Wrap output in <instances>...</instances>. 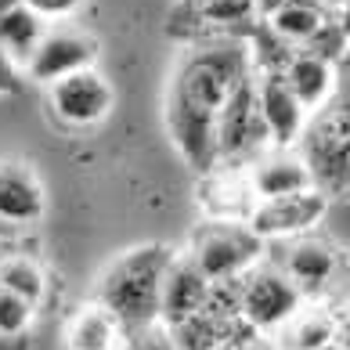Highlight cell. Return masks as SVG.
<instances>
[{"label":"cell","instance_id":"ba28073f","mask_svg":"<svg viewBox=\"0 0 350 350\" xmlns=\"http://www.w3.org/2000/svg\"><path fill=\"white\" fill-rule=\"evenodd\" d=\"M47 101H51L55 120L66 123L69 131H90L112 112L116 94H112V83L90 66L47 83Z\"/></svg>","mask_w":350,"mask_h":350},{"label":"cell","instance_id":"7402d4cb","mask_svg":"<svg viewBox=\"0 0 350 350\" xmlns=\"http://www.w3.org/2000/svg\"><path fill=\"white\" fill-rule=\"evenodd\" d=\"M36 307L29 300H22L18 293H11L0 285V340H22L33 325Z\"/></svg>","mask_w":350,"mask_h":350},{"label":"cell","instance_id":"8fae6325","mask_svg":"<svg viewBox=\"0 0 350 350\" xmlns=\"http://www.w3.org/2000/svg\"><path fill=\"white\" fill-rule=\"evenodd\" d=\"M245 177L253 185L256 202L260 199H278V196H293V191L314 188V166L307 163L304 152L296 148H267L245 166Z\"/></svg>","mask_w":350,"mask_h":350},{"label":"cell","instance_id":"7a4b0ae2","mask_svg":"<svg viewBox=\"0 0 350 350\" xmlns=\"http://www.w3.org/2000/svg\"><path fill=\"white\" fill-rule=\"evenodd\" d=\"M174 260V250L163 242L134 245L120 253L98 278V296L101 307L112 310L120 329H141L148 321H159V289L163 275Z\"/></svg>","mask_w":350,"mask_h":350},{"label":"cell","instance_id":"8992f818","mask_svg":"<svg viewBox=\"0 0 350 350\" xmlns=\"http://www.w3.org/2000/svg\"><path fill=\"white\" fill-rule=\"evenodd\" d=\"M98 36L83 29V25H72L69 18L66 22H47V29L40 36V44L25 62V76L33 83H55L69 72H80V69H90L98 62Z\"/></svg>","mask_w":350,"mask_h":350},{"label":"cell","instance_id":"9a60e30c","mask_svg":"<svg viewBox=\"0 0 350 350\" xmlns=\"http://www.w3.org/2000/svg\"><path fill=\"white\" fill-rule=\"evenodd\" d=\"M282 76L307 112H318L321 105H329L336 87H340V66L332 58L318 55V51H307V47L293 51V58L285 62Z\"/></svg>","mask_w":350,"mask_h":350},{"label":"cell","instance_id":"ac0fdd59","mask_svg":"<svg viewBox=\"0 0 350 350\" xmlns=\"http://www.w3.org/2000/svg\"><path fill=\"white\" fill-rule=\"evenodd\" d=\"M271 340L275 350H318L336 340V310L321 300H304L300 310Z\"/></svg>","mask_w":350,"mask_h":350},{"label":"cell","instance_id":"3957f363","mask_svg":"<svg viewBox=\"0 0 350 350\" xmlns=\"http://www.w3.org/2000/svg\"><path fill=\"white\" fill-rule=\"evenodd\" d=\"M264 250H267V242L245 220H210L206 217L191 231L185 256L210 282H235L253 264L264 260Z\"/></svg>","mask_w":350,"mask_h":350},{"label":"cell","instance_id":"4316f807","mask_svg":"<svg viewBox=\"0 0 350 350\" xmlns=\"http://www.w3.org/2000/svg\"><path fill=\"white\" fill-rule=\"evenodd\" d=\"M336 343L343 350H350V300H343L336 307Z\"/></svg>","mask_w":350,"mask_h":350},{"label":"cell","instance_id":"f546056e","mask_svg":"<svg viewBox=\"0 0 350 350\" xmlns=\"http://www.w3.org/2000/svg\"><path fill=\"white\" fill-rule=\"evenodd\" d=\"M321 4H325L329 11H336V8H343V4H347V0H321Z\"/></svg>","mask_w":350,"mask_h":350},{"label":"cell","instance_id":"7c38bea8","mask_svg":"<svg viewBox=\"0 0 350 350\" xmlns=\"http://www.w3.org/2000/svg\"><path fill=\"white\" fill-rule=\"evenodd\" d=\"M210 289L213 282L185 253H174V260L163 275V289H159V321L166 329H174L180 321H188L191 314H199L206 300H210Z\"/></svg>","mask_w":350,"mask_h":350},{"label":"cell","instance_id":"4dcf8cb0","mask_svg":"<svg viewBox=\"0 0 350 350\" xmlns=\"http://www.w3.org/2000/svg\"><path fill=\"white\" fill-rule=\"evenodd\" d=\"M318 350H343V347H340V343L332 340V343H325V347H318Z\"/></svg>","mask_w":350,"mask_h":350},{"label":"cell","instance_id":"d6986e66","mask_svg":"<svg viewBox=\"0 0 350 350\" xmlns=\"http://www.w3.org/2000/svg\"><path fill=\"white\" fill-rule=\"evenodd\" d=\"M120 336H123L120 321L98 300L80 304L66 321V350H116Z\"/></svg>","mask_w":350,"mask_h":350},{"label":"cell","instance_id":"d4e9b609","mask_svg":"<svg viewBox=\"0 0 350 350\" xmlns=\"http://www.w3.org/2000/svg\"><path fill=\"white\" fill-rule=\"evenodd\" d=\"M217 350H275V340L264 332H256V329H239V332H231L224 343H220Z\"/></svg>","mask_w":350,"mask_h":350},{"label":"cell","instance_id":"6da1fadb","mask_svg":"<svg viewBox=\"0 0 350 350\" xmlns=\"http://www.w3.org/2000/svg\"><path fill=\"white\" fill-rule=\"evenodd\" d=\"M250 69V47L235 40L202 44L174 69L166 90V131L196 174H210L217 166V116Z\"/></svg>","mask_w":350,"mask_h":350},{"label":"cell","instance_id":"9c48e42d","mask_svg":"<svg viewBox=\"0 0 350 350\" xmlns=\"http://www.w3.org/2000/svg\"><path fill=\"white\" fill-rule=\"evenodd\" d=\"M289 282L304 293V300H321L329 293V285L340 275V253L329 239L314 235H296V239H285L282 242V256L275 260Z\"/></svg>","mask_w":350,"mask_h":350},{"label":"cell","instance_id":"603a6c76","mask_svg":"<svg viewBox=\"0 0 350 350\" xmlns=\"http://www.w3.org/2000/svg\"><path fill=\"white\" fill-rule=\"evenodd\" d=\"M116 350H177V343H174V332L163 321H148L141 329H126Z\"/></svg>","mask_w":350,"mask_h":350},{"label":"cell","instance_id":"277c9868","mask_svg":"<svg viewBox=\"0 0 350 350\" xmlns=\"http://www.w3.org/2000/svg\"><path fill=\"white\" fill-rule=\"evenodd\" d=\"M267 148L271 137L256 105V72L250 69L217 116V166H250Z\"/></svg>","mask_w":350,"mask_h":350},{"label":"cell","instance_id":"ffe728a7","mask_svg":"<svg viewBox=\"0 0 350 350\" xmlns=\"http://www.w3.org/2000/svg\"><path fill=\"white\" fill-rule=\"evenodd\" d=\"M0 285L18 293L22 300L40 307L47 300V275L36 256L18 253V250H0Z\"/></svg>","mask_w":350,"mask_h":350},{"label":"cell","instance_id":"2e32d148","mask_svg":"<svg viewBox=\"0 0 350 350\" xmlns=\"http://www.w3.org/2000/svg\"><path fill=\"white\" fill-rule=\"evenodd\" d=\"M332 18L336 15L321 4V0H285V4L271 8L260 22L289 47H310L329 29Z\"/></svg>","mask_w":350,"mask_h":350},{"label":"cell","instance_id":"e0dca14e","mask_svg":"<svg viewBox=\"0 0 350 350\" xmlns=\"http://www.w3.org/2000/svg\"><path fill=\"white\" fill-rule=\"evenodd\" d=\"M191 33H245L260 22L256 0H185Z\"/></svg>","mask_w":350,"mask_h":350},{"label":"cell","instance_id":"5b68a950","mask_svg":"<svg viewBox=\"0 0 350 350\" xmlns=\"http://www.w3.org/2000/svg\"><path fill=\"white\" fill-rule=\"evenodd\" d=\"M239 314L250 329L275 336L304 304V293L289 282L278 264H253L239 278Z\"/></svg>","mask_w":350,"mask_h":350},{"label":"cell","instance_id":"484cf974","mask_svg":"<svg viewBox=\"0 0 350 350\" xmlns=\"http://www.w3.org/2000/svg\"><path fill=\"white\" fill-rule=\"evenodd\" d=\"M22 76H25L22 66L0 47V94H15V90L22 87Z\"/></svg>","mask_w":350,"mask_h":350},{"label":"cell","instance_id":"83f0119b","mask_svg":"<svg viewBox=\"0 0 350 350\" xmlns=\"http://www.w3.org/2000/svg\"><path fill=\"white\" fill-rule=\"evenodd\" d=\"M332 15H336V22H340V33L347 36V44H350V0H347L343 8H336Z\"/></svg>","mask_w":350,"mask_h":350},{"label":"cell","instance_id":"f1b7e54d","mask_svg":"<svg viewBox=\"0 0 350 350\" xmlns=\"http://www.w3.org/2000/svg\"><path fill=\"white\" fill-rule=\"evenodd\" d=\"M15 4H22V0H0V15H4V11H11Z\"/></svg>","mask_w":350,"mask_h":350},{"label":"cell","instance_id":"30bf717a","mask_svg":"<svg viewBox=\"0 0 350 350\" xmlns=\"http://www.w3.org/2000/svg\"><path fill=\"white\" fill-rule=\"evenodd\" d=\"M256 105H260L271 148H300L310 112L300 105L282 72H256Z\"/></svg>","mask_w":350,"mask_h":350},{"label":"cell","instance_id":"4fadbf2b","mask_svg":"<svg viewBox=\"0 0 350 350\" xmlns=\"http://www.w3.org/2000/svg\"><path fill=\"white\" fill-rule=\"evenodd\" d=\"M44 210H47V191L33 166L0 159V224L8 228L40 224Z\"/></svg>","mask_w":350,"mask_h":350},{"label":"cell","instance_id":"52a82bcc","mask_svg":"<svg viewBox=\"0 0 350 350\" xmlns=\"http://www.w3.org/2000/svg\"><path fill=\"white\" fill-rule=\"evenodd\" d=\"M329 213V191L314 185L293 196H278V199H260L250 213V224L264 242H285L307 231H318V224Z\"/></svg>","mask_w":350,"mask_h":350},{"label":"cell","instance_id":"44dd1931","mask_svg":"<svg viewBox=\"0 0 350 350\" xmlns=\"http://www.w3.org/2000/svg\"><path fill=\"white\" fill-rule=\"evenodd\" d=\"M44 29H47V22L40 15H33L25 4H15L11 11L0 15V47L18 62L22 72H25V62H29V55L36 51V44H40Z\"/></svg>","mask_w":350,"mask_h":350},{"label":"cell","instance_id":"cb8c5ba5","mask_svg":"<svg viewBox=\"0 0 350 350\" xmlns=\"http://www.w3.org/2000/svg\"><path fill=\"white\" fill-rule=\"evenodd\" d=\"M33 15H40L44 22H66L83 8V0H22Z\"/></svg>","mask_w":350,"mask_h":350},{"label":"cell","instance_id":"5bb4252c","mask_svg":"<svg viewBox=\"0 0 350 350\" xmlns=\"http://www.w3.org/2000/svg\"><path fill=\"white\" fill-rule=\"evenodd\" d=\"M199 206L210 220H250L256 196L245 177V166H213L210 174H199Z\"/></svg>","mask_w":350,"mask_h":350}]
</instances>
